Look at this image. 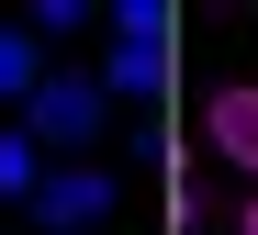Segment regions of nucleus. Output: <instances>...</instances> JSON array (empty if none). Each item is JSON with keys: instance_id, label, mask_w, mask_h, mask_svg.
<instances>
[{"instance_id": "nucleus-7", "label": "nucleus", "mask_w": 258, "mask_h": 235, "mask_svg": "<svg viewBox=\"0 0 258 235\" xmlns=\"http://www.w3.org/2000/svg\"><path fill=\"white\" fill-rule=\"evenodd\" d=\"M236 235H258V202H247V213H236Z\"/></svg>"}, {"instance_id": "nucleus-3", "label": "nucleus", "mask_w": 258, "mask_h": 235, "mask_svg": "<svg viewBox=\"0 0 258 235\" xmlns=\"http://www.w3.org/2000/svg\"><path fill=\"white\" fill-rule=\"evenodd\" d=\"M34 213H45L56 235H90L112 213V168H45V191H34Z\"/></svg>"}, {"instance_id": "nucleus-1", "label": "nucleus", "mask_w": 258, "mask_h": 235, "mask_svg": "<svg viewBox=\"0 0 258 235\" xmlns=\"http://www.w3.org/2000/svg\"><path fill=\"white\" fill-rule=\"evenodd\" d=\"M157 79H168V12H157V0H123V12H112V67H101V90H112V101H146Z\"/></svg>"}, {"instance_id": "nucleus-6", "label": "nucleus", "mask_w": 258, "mask_h": 235, "mask_svg": "<svg viewBox=\"0 0 258 235\" xmlns=\"http://www.w3.org/2000/svg\"><path fill=\"white\" fill-rule=\"evenodd\" d=\"M0 191H12V202L45 191V146H34V134H0Z\"/></svg>"}, {"instance_id": "nucleus-4", "label": "nucleus", "mask_w": 258, "mask_h": 235, "mask_svg": "<svg viewBox=\"0 0 258 235\" xmlns=\"http://www.w3.org/2000/svg\"><path fill=\"white\" fill-rule=\"evenodd\" d=\"M202 134H213V157H225V168H247V179H258V90H247V79L202 101Z\"/></svg>"}, {"instance_id": "nucleus-5", "label": "nucleus", "mask_w": 258, "mask_h": 235, "mask_svg": "<svg viewBox=\"0 0 258 235\" xmlns=\"http://www.w3.org/2000/svg\"><path fill=\"white\" fill-rule=\"evenodd\" d=\"M45 90V56H34V23H0V101H34Z\"/></svg>"}, {"instance_id": "nucleus-2", "label": "nucleus", "mask_w": 258, "mask_h": 235, "mask_svg": "<svg viewBox=\"0 0 258 235\" xmlns=\"http://www.w3.org/2000/svg\"><path fill=\"white\" fill-rule=\"evenodd\" d=\"M101 112H112L101 79H45V90L23 101V134H34V146H56V157H79V146L101 134Z\"/></svg>"}]
</instances>
